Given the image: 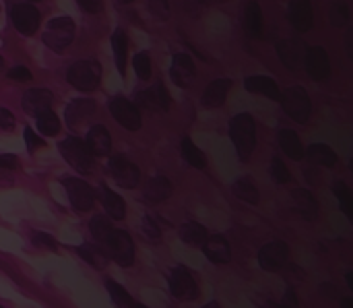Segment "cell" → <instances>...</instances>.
<instances>
[{
    "label": "cell",
    "instance_id": "6da1fadb",
    "mask_svg": "<svg viewBox=\"0 0 353 308\" xmlns=\"http://www.w3.org/2000/svg\"><path fill=\"white\" fill-rule=\"evenodd\" d=\"M229 137L242 162H248L256 147V122L250 114H238L229 122Z\"/></svg>",
    "mask_w": 353,
    "mask_h": 308
},
{
    "label": "cell",
    "instance_id": "6f0895ef",
    "mask_svg": "<svg viewBox=\"0 0 353 308\" xmlns=\"http://www.w3.org/2000/svg\"><path fill=\"white\" fill-rule=\"evenodd\" d=\"M5 69V60H3V56H0V71Z\"/></svg>",
    "mask_w": 353,
    "mask_h": 308
},
{
    "label": "cell",
    "instance_id": "b9f144b4",
    "mask_svg": "<svg viewBox=\"0 0 353 308\" xmlns=\"http://www.w3.org/2000/svg\"><path fill=\"white\" fill-rule=\"evenodd\" d=\"M34 244L36 246H42V248H48V250H58V242L50 236V234H44V232H34L32 236Z\"/></svg>",
    "mask_w": 353,
    "mask_h": 308
},
{
    "label": "cell",
    "instance_id": "db71d44e",
    "mask_svg": "<svg viewBox=\"0 0 353 308\" xmlns=\"http://www.w3.org/2000/svg\"><path fill=\"white\" fill-rule=\"evenodd\" d=\"M353 273H347V283H349V287H353V277H351Z\"/></svg>",
    "mask_w": 353,
    "mask_h": 308
},
{
    "label": "cell",
    "instance_id": "d590c367",
    "mask_svg": "<svg viewBox=\"0 0 353 308\" xmlns=\"http://www.w3.org/2000/svg\"><path fill=\"white\" fill-rule=\"evenodd\" d=\"M89 230H91L93 238H95L100 244H104V242L110 238V234L114 232V226L110 223V219H108L106 215H95V217L89 221Z\"/></svg>",
    "mask_w": 353,
    "mask_h": 308
},
{
    "label": "cell",
    "instance_id": "7dc6e473",
    "mask_svg": "<svg viewBox=\"0 0 353 308\" xmlns=\"http://www.w3.org/2000/svg\"><path fill=\"white\" fill-rule=\"evenodd\" d=\"M19 166L17 155L13 153H0V170H15Z\"/></svg>",
    "mask_w": 353,
    "mask_h": 308
},
{
    "label": "cell",
    "instance_id": "4fadbf2b",
    "mask_svg": "<svg viewBox=\"0 0 353 308\" xmlns=\"http://www.w3.org/2000/svg\"><path fill=\"white\" fill-rule=\"evenodd\" d=\"M306 71L314 81H326L330 77V60L324 48L320 46H312L306 50Z\"/></svg>",
    "mask_w": 353,
    "mask_h": 308
},
{
    "label": "cell",
    "instance_id": "277c9868",
    "mask_svg": "<svg viewBox=\"0 0 353 308\" xmlns=\"http://www.w3.org/2000/svg\"><path fill=\"white\" fill-rule=\"evenodd\" d=\"M60 153L69 166H73L79 174H89L95 168V160L87 149L85 141L79 137H69L60 143Z\"/></svg>",
    "mask_w": 353,
    "mask_h": 308
},
{
    "label": "cell",
    "instance_id": "9f6ffc18",
    "mask_svg": "<svg viewBox=\"0 0 353 308\" xmlns=\"http://www.w3.org/2000/svg\"><path fill=\"white\" fill-rule=\"evenodd\" d=\"M133 308H149V306H145V304H133Z\"/></svg>",
    "mask_w": 353,
    "mask_h": 308
},
{
    "label": "cell",
    "instance_id": "e575fe53",
    "mask_svg": "<svg viewBox=\"0 0 353 308\" xmlns=\"http://www.w3.org/2000/svg\"><path fill=\"white\" fill-rule=\"evenodd\" d=\"M106 289L110 292V298L114 300V304H116L118 308H133L135 300H133V296L126 292L124 285H120V283L108 279V281H106Z\"/></svg>",
    "mask_w": 353,
    "mask_h": 308
},
{
    "label": "cell",
    "instance_id": "f6af8a7d",
    "mask_svg": "<svg viewBox=\"0 0 353 308\" xmlns=\"http://www.w3.org/2000/svg\"><path fill=\"white\" fill-rule=\"evenodd\" d=\"M15 124H17V120H15L13 112L7 108H0V131L11 133V131H15Z\"/></svg>",
    "mask_w": 353,
    "mask_h": 308
},
{
    "label": "cell",
    "instance_id": "e0dca14e",
    "mask_svg": "<svg viewBox=\"0 0 353 308\" xmlns=\"http://www.w3.org/2000/svg\"><path fill=\"white\" fill-rule=\"evenodd\" d=\"M194 75H196V69H194V63L188 54H176L174 60H172V69H170V77L172 81L178 85V87H188L192 81H194Z\"/></svg>",
    "mask_w": 353,
    "mask_h": 308
},
{
    "label": "cell",
    "instance_id": "9a60e30c",
    "mask_svg": "<svg viewBox=\"0 0 353 308\" xmlns=\"http://www.w3.org/2000/svg\"><path fill=\"white\" fill-rule=\"evenodd\" d=\"M277 54L289 71H297L304 65V44L301 40H281L277 42Z\"/></svg>",
    "mask_w": 353,
    "mask_h": 308
},
{
    "label": "cell",
    "instance_id": "d4e9b609",
    "mask_svg": "<svg viewBox=\"0 0 353 308\" xmlns=\"http://www.w3.org/2000/svg\"><path fill=\"white\" fill-rule=\"evenodd\" d=\"M143 192H145V199H147V201H151V203H161V201H166V199L172 197L174 186H172V182H170L166 176H153V178L145 184Z\"/></svg>",
    "mask_w": 353,
    "mask_h": 308
},
{
    "label": "cell",
    "instance_id": "7bdbcfd3",
    "mask_svg": "<svg viewBox=\"0 0 353 308\" xmlns=\"http://www.w3.org/2000/svg\"><path fill=\"white\" fill-rule=\"evenodd\" d=\"M143 232L151 238V240H155V242H159L161 240V228L157 226V221L153 219V217H143Z\"/></svg>",
    "mask_w": 353,
    "mask_h": 308
},
{
    "label": "cell",
    "instance_id": "816d5d0a",
    "mask_svg": "<svg viewBox=\"0 0 353 308\" xmlns=\"http://www.w3.org/2000/svg\"><path fill=\"white\" fill-rule=\"evenodd\" d=\"M341 308H353V298H349V296L343 298L341 300Z\"/></svg>",
    "mask_w": 353,
    "mask_h": 308
},
{
    "label": "cell",
    "instance_id": "7402d4cb",
    "mask_svg": "<svg viewBox=\"0 0 353 308\" xmlns=\"http://www.w3.org/2000/svg\"><path fill=\"white\" fill-rule=\"evenodd\" d=\"M98 110V104L95 100L91 98H81V100H73L69 106H67V124L73 129V126H79L81 122H85L89 116H93Z\"/></svg>",
    "mask_w": 353,
    "mask_h": 308
},
{
    "label": "cell",
    "instance_id": "681fc988",
    "mask_svg": "<svg viewBox=\"0 0 353 308\" xmlns=\"http://www.w3.org/2000/svg\"><path fill=\"white\" fill-rule=\"evenodd\" d=\"M79 7L87 13H100L102 11V3H98V0H79Z\"/></svg>",
    "mask_w": 353,
    "mask_h": 308
},
{
    "label": "cell",
    "instance_id": "f5cc1de1",
    "mask_svg": "<svg viewBox=\"0 0 353 308\" xmlns=\"http://www.w3.org/2000/svg\"><path fill=\"white\" fill-rule=\"evenodd\" d=\"M264 308H287V306H283V304H275V302H271V304H266Z\"/></svg>",
    "mask_w": 353,
    "mask_h": 308
},
{
    "label": "cell",
    "instance_id": "836d02e7",
    "mask_svg": "<svg viewBox=\"0 0 353 308\" xmlns=\"http://www.w3.org/2000/svg\"><path fill=\"white\" fill-rule=\"evenodd\" d=\"M182 155H184V160L192 168H196V170H205L207 168V155L192 143L190 137H184L182 139Z\"/></svg>",
    "mask_w": 353,
    "mask_h": 308
},
{
    "label": "cell",
    "instance_id": "ffe728a7",
    "mask_svg": "<svg viewBox=\"0 0 353 308\" xmlns=\"http://www.w3.org/2000/svg\"><path fill=\"white\" fill-rule=\"evenodd\" d=\"M231 89V79H215L211 81L205 91H203V98H201V104L205 108H221L227 100V94Z\"/></svg>",
    "mask_w": 353,
    "mask_h": 308
},
{
    "label": "cell",
    "instance_id": "8d00e7d4",
    "mask_svg": "<svg viewBox=\"0 0 353 308\" xmlns=\"http://www.w3.org/2000/svg\"><path fill=\"white\" fill-rule=\"evenodd\" d=\"M38 131L42 135H46V137H56L60 133V120H58V116L52 110L40 114L38 116Z\"/></svg>",
    "mask_w": 353,
    "mask_h": 308
},
{
    "label": "cell",
    "instance_id": "c3c4849f",
    "mask_svg": "<svg viewBox=\"0 0 353 308\" xmlns=\"http://www.w3.org/2000/svg\"><path fill=\"white\" fill-rule=\"evenodd\" d=\"M149 9L155 17L159 19H168L170 13H168V3H149Z\"/></svg>",
    "mask_w": 353,
    "mask_h": 308
},
{
    "label": "cell",
    "instance_id": "d6986e66",
    "mask_svg": "<svg viewBox=\"0 0 353 308\" xmlns=\"http://www.w3.org/2000/svg\"><path fill=\"white\" fill-rule=\"evenodd\" d=\"M287 17L291 21V25L297 32H310L314 25V13H312V5L306 3V0H293L287 7Z\"/></svg>",
    "mask_w": 353,
    "mask_h": 308
},
{
    "label": "cell",
    "instance_id": "f546056e",
    "mask_svg": "<svg viewBox=\"0 0 353 308\" xmlns=\"http://www.w3.org/2000/svg\"><path fill=\"white\" fill-rule=\"evenodd\" d=\"M244 28L250 38H260L262 36V13L258 3H248L246 13H244Z\"/></svg>",
    "mask_w": 353,
    "mask_h": 308
},
{
    "label": "cell",
    "instance_id": "2e32d148",
    "mask_svg": "<svg viewBox=\"0 0 353 308\" xmlns=\"http://www.w3.org/2000/svg\"><path fill=\"white\" fill-rule=\"evenodd\" d=\"M139 110L141 108H159V110H168L170 108V94L166 89V85L161 81H157L151 89L147 91H137V104Z\"/></svg>",
    "mask_w": 353,
    "mask_h": 308
},
{
    "label": "cell",
    "instance_id": "11a10c76",
    "mask_svg": "<svg viewBox=\"0 0 353 308\" xmlns=\"http://www.w3.org/2000/svg\"><path fill=\"white\" fill-rule=\"evenodd\" d=\"M203 308H219V304H217V302H209V304L203 306Z\"/></svg>",
    "mask_w": 353,
    "mask_h": 308
},
{
    "label": "cell",
    "instance_id": "30bf717a",
    "mask_svg": "<svg viewBox=\"0 0 353 308\" xmlns=\"http://www.w3.org/2000/svg\"><path fill=\"white\" fill-rule=\"evenodd\" d=\"M108 170H110V176H112L122 188H135V186H139L141 170H139V166H135L130 160H126V157H122V155H114V157H110V162H108Z\"/></svg>",
    "mask_w": 353,
    "mask_h": 308
},
{
    "label": "cell",
    "instance_id": "1f68e13d",
    "mask_svg": "<svg viewBox=\"0 0 353 308\" xmlns=\"http://www.w3.org/2000/svg\"><path fill=\"white\" fill-rule=\"evenodd\" d=\"M180 238L188 246H203V242L207 240V230L198 221H186L180 228Z\"/></svg>",
    "mask_w": 353,
    "mask_h": 308
},
{
    "label": "cell",
    "instance_id": "f35d334b",
    "mask_svg": "<svg viewBox=\"0 0 353 308\" xmlns=\"http://www.w3.org/2000/svg\"><path fill=\"white\" fill-rule=\"evenodd\" d=\"M349 7L345 3H332L328 11V19L334 28H345L349 23Z\"/></svg>",
    "mask_w": 353,
    "mask_h": 308
},
{
    "label": "cell",
    "instance_id": "ba28073f",
    "mask_svg": "<svg viewBox=\"0 0 353 308\" xmlns=\"http://www.w3.org/2000/svg\"><path fill=\"white\" fill-rule=\"evenodd\" d=\"M11 21L21 36H34L40 30L42 13L32 3H15L11 5Z\"/></svg>",
    "mask_w": 353,
    "mask_h": 308
},
{
    "label": "cell",
    "instance_id": "4316f807",
    "mask_svg": "<svg viewBox=\"0 0 353 308\" xmlns=\"http://www.w3.org/2000/svg\"><path fill=\"white\" fill-rule=\"evenodd\" d=\"M279 147H281V151H283L289 160L299 162V160L304 157L301 141H299L297 133H293V131H289V129L279 131Z\"/></svg>",
    "mask_w": 353,
    "mask_h": 308
},
{
    "label": "cell",
    "instance_id": "60d3db41",
    "mask_svg": "<svg viewBox=\"0 0 353 308\" xmlns=\"http://www.w3.org/2000/svg\"><path fill=\"white\" fill-rule=\"evenodd\" d=\"M271 176L275 178V182H279V184H285V182H289L291 180V172H289V168L283 164V160H279V157H273V164H271Z\"/></svg>",
    "mask_w": 353,
    "mask_h": 308
},
{
    "label": "cell",
    "instance_id": "bcb514c9",
    "mask_svg": "<svg viewBox=\"0 0 353 308\" xmlns=\"http://www.w3.org/2000/svg\"><path fill=\"white\" fill-rule=\"evenodd\" d=\"M9 77H11L13 81H21V83H27V81L34 79V75H32V71H30L27 67H13V69L9 71Z\"/></svg>",
    "mask_w": 353,
    "mask_h": 308
},
{
    "label": "cell",
    "instance_id": "ab89813d",
    "mask_svg": "<svg viewBox=\"0 0 353 308\" xmlns=\"http://www.w3.org/2000/svg\"><path fill=\"white\" fill-rule=\"evenodd\" d=\"M133 67H135L137 77L141 81H147L151 77V58H149V52H139L133 58Z\"/></svg>",
    "mask_w": 353,
    "mask_h": 308
},
{
    "label": "cell",
    "instance_id": "680465c9",
    "mask_svg": "<svg viewBox=\"0 0 353 308\" xmlns=\"http://www.w3.org/2000/svg\"><path fill=\"white\" fill-rule=\"evenodd\" d=\"M0 308H5V306H0Z\"/></svg>",
    "mask_w": 353,
    "mask_h": 308
},
{
    "label": "cell",
    "instance_id": "d6a6232c",
    "mask_svg": "<svg viewBox=\"0 0 353 308\" xmlns=\"http://www.w3.org/2000/svg\"><path fill=\"white\" fill-rule=\"evenodd\" d=\"M231 192H234L238 199H242V201H246V203H250V205H258V201H260V195H258L256 184H254L252 180H248V178L236 180V182L231 184Z\"/></svg>",
    "mask_w": 353,
    "mask_h": 308
},
{
    "label": "cell",
    "instance_id": "5b68a950",
    "mask_svg": "<svg viewBox=\"0 0 353 308\" xmlns=\"http://www.w3.org/2000/svg\"><path fill=\"white\" fill-rule=\"evenodd\" d=\"M44 44L54 52H65L75 40V21L71 17H56L48 23L44 36Z\"/></svg>",
    "mask_w": 353,
    "mask_h": 308
},
{
    "label": "cell",
    "instance_id": "f1b7e54d",
    "mask_svg": "<svg viewBox=\"0 0 353 308\" xmlns=\"http://www.w3.org/2000/svg\"><path fill=\"white\" fill-rule=\"evenodd\" d=\"M112 48H114V60L118 73L124 77L126 73V56H128V36L122 30H116L112 36Z\"/></svg>",
    "mask_w": 353,
    "mask_h": 308
},
{
    "label": "cell",
    "instance_id": "ac0fdd59",
    "mask_svg": "<svg viewBox=\"0 0 353 308\" xmlns=\"http://www.w3.org/2000/svg\"><path fill=\"white\" fill-rule=\"evenodd\" d=\"M85 145H87V149L91 151L93 157L110 155V151H112V135H110V131L106 126L95 124V126L89 129L87 139H85Z\"/></svg>",
    "mask_w": 353,
    "mask_h": 308
},
{
    "label": "cell",
    "instance_id": "ee69618b",
    "mask_svg": "<svg viewBox=\"0 0 353 308\" xmlns=\"http://www.w3.org/2000/svg\"><path fill=\"white\" fill-rule=\"evenodd\" d=\"M23 137H25V143H27V149H30V153H34V151H38L40 147H44L46 143H44V139L42 137H38L36 133H34V129H25L23 131Z\"/></svg>",
    "mask_w": 353,
    "mask_h": 308
},
{
    "label": "cell",
    "instance_id": "8fae6325",
    "mask_svg": "<svg viewBox=\"0 0 353 308\" xmlns=\"http://www.w3.org/2000/svg\"><path fill=\"white\" fill-rule=\"evenodd\" d=\"M62 184L67 188V195H69L71 205L77 211H89V209H93L95 192H93V188L85 180H81V178H65Z\"/></svg>",
    "mask_w": 353,
    "mask_h": 308
},
{
    "label": "cell",
    "instance_id": "83f0119b",
    "mask_svg": "<svg viewBox=\"0 0 353 308\" xmlns=\"http://www.w3.org/2000/svg\"><path fill=\"white\" fill-rule=\"evenodd\" d=\"M77 250H79L81 258H83L85 263H89L93 269H100V271H104V269L108 267V263H110V258H108L106 250H104L102 246H98V244L85 242V244H81Z\"/></svg>",
    "mask_w": 353,
    "mask_h": 308
},
{
    "label": "cell",
    "instance_id": "7a4b0ae2",
    "mask_svg": "<svg viewBox=\"0 0 353 308\" xmlns=\"http://www.w3.org/2000/svg\"><path fill=\"white\" fill-rule=\"evenodd\" d=\"M102 79V65L95 58L79 60L67 71V81L79 91H93L98 89Z\"/></svg>",
    "mask_w": 353,
    "mask_h": 308
},
{
    "label": "cell",
    "instance_id": "9c48e42d",
    "mask_svg": "<svg viewBox=\"0 0 353 308\" xmlns=\"http://www.w3.org/2000/svg\"><path fill=\"white\" fill-rule=\"evenodd\" d=\"M110 114L126 131H139L143 126L141 110L133 102H128L124 98H112V102H110Z\"/></svg>",
    "mask_w": 353,
    "mask_h": 308
},
{
    "label": "cell",
    "instance_id": "44dd1931",
    "mask_svg": "<svg viewBox=\"0 0 353 308\" xmlns=\"http://www.w3.org/2000/svg\"><path fill=\"white\" fill-rule=\"evenodd\" d=\"M203 252L215 265H225L231 261V248L223 236H207V240L203 242Z\"/></svg>",
    "mask_w": 353,
    "mask_h": 308
},
{
    "label": "cell",
    "instance_id": "f907efd6",
    "mask_svg": "<svg viewBox=\"0 0 353 308\" xmlns=\"http://www.w3.org/2000/svg\"><path fill=\"white\" fill-rule=\"evenodd\" d=\"M281 304H283V306H287V308H297V296H295L293 287H287V292H285V296H283Z\"/></svg>",
    "mask_w": 353,
    "mask_h": 308
},
{
    "label": "cell",
    "instance_id": "603a6c76",
    "mask_svg": "<svg viewBox=\"0 0 353 308\" xmlns=\"http://www.w3.org/2000/svg\"><path fill=\"white\" fill-rule=\"evenodd\" d=\"M98 195H100V201H102V205H104V209H106L110 219L122 221L126 217V201L118 192H114L110 186L102 184Z\"/></svg>",
    "mask_w": 353,
    "mask_h": 308
},
{
    "label": "cell",
    "instance_id": "484cf974",
    "mask_svg": "<svg viewBox=\"0 0 353 308\" xmlns=\"http://www.w3.org/2000/svg\"><path fill=\"white\" fill-rule=\"evenodd\" d=\"M293 203H295V207H297V211H299V215H301L304 219L314 221V219L318 217L320 207H318L316 197H314L310 190H306V188H295V190H293Z\"/></svg>",
    "mask_w": 353,
    "mask_h": 308
},
{
    "label": "cell",
    "instance_id": "3957f363",
    "mask_svg": "<svg viewBox=\"0 0 353 308\" xmlns=\"http://www.w3.org/2000/svg\"><path fill=\"white\" fill-rule=\"evenodd\" d=\"M281 106H283V112L299 122V124H306L310 120V114H312V102H310V96L304 87H287L283 94H281Z\"/></svg>",
    "mask_w": 353,
    "mask_h": 308
},
{
    "label": "cell",
    "instance_id": "8992f818",
    "mask_svg": "<svg viewBox=\"0 0 353 308\" xmlns=\"http://www.w3.org/2000/svg\"><path fill=\"white\" fill-rule=\"evenodd\" d=\"M102 248L106 250L108 258H114L120 267H130L135 263V244H133L130 234L124 230L114 228V232L102 244Z\"/></svg>",
    "mask_w": 353,
    "mask_h": 308
},
{
    "label": "cell",
    "instance_id": "5bb4252c",
    "mask_svg": "<svg viewBox=\"0 0 353 308\" xmlns=\"http://www.w3.org/2000/svg\"><path fill=\"white\" fill-rule=\"evenodd\" d=\"M52 102H54L52 91L46 89V87H38V89L25 91V96H23V100H21V106H23V110H25L30 116H36V118H38L40 114H44V112L50 110Z\"/></svg>",
    "mask_w": 353,
    "mask_h": 308
},
{
    "label": "cell",
    "instance_id": "52a82bcc",
    "mask_svg": "<svg viewBox=\"0 0 353 308\" xmlns=\"http://www.w3.org/2000/svg\"><path fill=\"white\" fill-rule=\"evenodd\" d=\"M168 281H170V292L174 298L182 302H192L198 298V283L194 281L192 273L186 267L182 265L174 267L168 275Z\"/></svg>",
    "mask_w": 353,
    "mask_h": 308
},
{
    "label": "cell",
    "instance_id": "74e56055",
    "mask_svg": "<svg viewBox=\"0 0 353 308\" xmlns=\"http://www.w3.org/2000/svg\"><path fill=\"white\" fill-rule=\"evenodd\" d=\"M332 192H334V197L339 199L343 213L351 219V217H353V197H351L349 186H347L345 182H334V184H332Z\"/></svg>",
    "mask_w": 353,
    "mask_h": 308
},
{
    "label": "cell",
    "instance_id": "4dcf8cb0",
    "mask_svg": "<svg viewBox=\"0 0 353 308\" xmlns=\"http://www.w3.org/2000/svg\"><path fill=\"white\" fill-rule=\"evenodd\" d=\"M306 155H308L310 162L320 164V166H324V168H332V166H337V162H339L337 153H334L328 145H322V143L310 145V147L306 149Z\"/></svg>",
    "mask_w": 353,
    "mask_h": 308
},
{
    "label": "cell",
    "instance_id": "cb8c5ba5",
    "mask_svg": "<svg viewBox=\"0 0 353 308\" xmlns=\"http://www.w3.org/2000/svg\"><path fill=\"white\" fill-rule=\"evenodd\" d=\"M244 85H246V89H248L250 94H260V96H264V98H269V100H275V102L281 100V91H279L277 83H275L271 77L252 75V77L246 79Z\"/></svg>",
    "mask_w": 353,
    "mask_h": 308
},
{
    "label": "cell",
    "instance_id": "7c38bea8",
    "mask_svg": "<svg viewBox=\"0 0 353 308\" xmlns=\"http://www.w3.org/2000/svg\"><path fill=\"white\" fill-rule=\"evenodd\" d=\"M289 261V246L283 240H273L258 250V263L264 271H279Z\"/></svg>",
    "mask_w": 353,
    "mask_h": 308
}]
</instances>
